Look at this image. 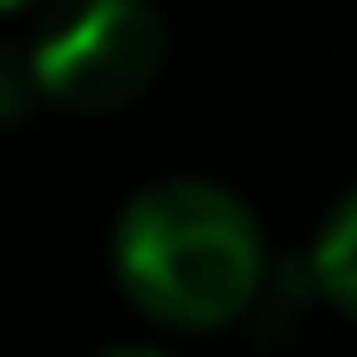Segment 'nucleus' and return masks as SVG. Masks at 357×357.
Returning <instances> with one entry per match:
<instances>
[{"label": "nucleus", "instance_id": "nucleus-2", "mask_svg": "<svg viewBox=\"0 0 357 357\" xmlns=\"http://www.w3.org/2000/svg\"><path fill=\"white\" fill-rule=\"evenodd\" d=\"M169 56L157 0H56L31 38V75L50 107L113 113L132 107Z\"/></svg>", "mask_w": 357, "mask_h": 357}, {"label": "nucleus", "instance_id": "nucleus-3", "mask_svg": "<svg viewBox=\"0 0 357 357\" xmlns=\"http://www.w3.org/2000/svg\"><path fill=\"white\" fill-rule=\"evenodd\" d=\"M307 276H314V295H320L333 314L357 320V182L326 207L320 238H314V251H307Z\"/></svg>", "mask_w": 357, "mask_h": 357}, {"label": "nucleus", "instance_id": "nucleus-1", "mask_svg": "<svg viewBox=\"0 0 357 357\" xmlns=\"http://www.w3.org/2000/svg\"><path fill=\"white\" fill-rule=\"evenodd\" d=\"M107 264L119 295L169 333L238 326L270 282L264 220L213 176L144 182L113 220Z\"/></svg>", "mask_w": 357, "mask_h": 357}, {"label": "nucleus", "instance_id": "nucleus-4", "mask_svg": "<svg viewBox=\"0 0 357 357\" xmlns=\"http://www.w3.org/2000/svg\"><path fill=\"white\" fill-rule=\"evenodd\" d=\"M38 100L44 94H38V75H31V50L0 44V126H19Z\"/></svg>", "mask_w": 357, "mask_h": 357}, {"label": "nucleus", "instance_id": "nucleus-6", "mask_svg": "<svg viewBox=\"0 0 357 357\" xmlns=\"http://www.w3.org/2000/svg\"><path fill=\"white\" fill-rule=\"evenodd\" d=\"M19 6H38V0H0V13H19Z\"/></svg>", "mask_w": 357, "mask_h": 357}, {"label": "nucleus", "instance_id": "nucleus-5", "mask_svg": "<svg viewBox=\"0 0 357 357\" xmlns=\"http://www.w3.org/2000/svg\"><path fill=\"white\" fill-rule=\"evenodd\" d=\"M100 357H163V351H151V345H113V351H100Z\"/></svg>", "mask_w": 357, "mask_h": 357}]
</instances>
